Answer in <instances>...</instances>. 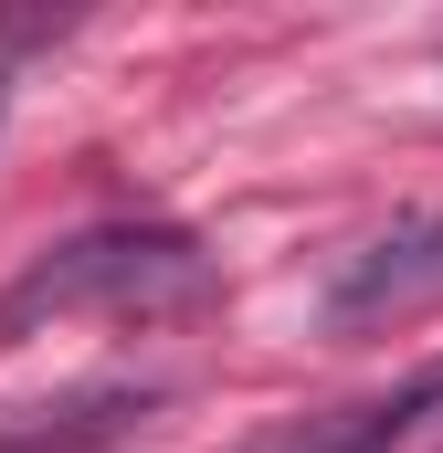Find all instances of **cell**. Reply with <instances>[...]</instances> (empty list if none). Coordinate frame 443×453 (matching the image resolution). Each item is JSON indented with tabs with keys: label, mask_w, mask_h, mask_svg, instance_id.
Segmentation results:
<instances>
[{
	"label": "cell",
	"mask_w": 443,
	"mask_h": 453,
	"mask_svg": "<svg viewBox=\"0 0 443 453\" xmlns=\"http://www.w3.org/2000/svg\"><path fill=\"white\" fill-rule=\"evenodd\" d=\"M201 285H212V264L190 232H85L0 296V338H21L43 317H85V306H190Z\"/></svg>",
	"instance_id": "1"
},
{
	"label": "cell",
	"mask_w": 443,
	"mask_h": 453,
	"mask_svg": "<svg viewBox=\"0 0 443 453\" xmlns=\"http://www.w3.org/2000/svg\"><path fill=\"white\" fill-rule=\"evenodd\" d=\"M433 285H443V211H401L380 242H359V253L338 264L328 317L338 327H369V317H391V306H412V296H433Z\"/></svg>",
	"instance_id": "2"
}]
</instances>
